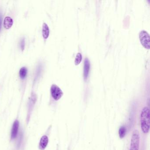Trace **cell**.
I'll return each instance as SVG.
<instances>
[{
  "label": "cell",
  "instance_id": "15",
  "mask_svg": "<svg viewBox=\"0 0 150 150\" xmlns=\"http://www.w3.org/2000/svg\"><path fill=\"white\" fill-rule=\"evenodd\" d=\"M2 15L1 13H0V31L1 30V25H2Z\"/></svg>",
  "mask_w": 150,
  "mask_h": 150
},
{
  "label": "cell",
  "instance_id": "6",
  "mask_svg": "<svg viewBox=\"0 0 150 150\" xmlns=\"http://www.w3.org/2000/svg\"><path fill=\"white\" fill-rule=\"evenodd\" d=\"M48 143V138L46 135L42 136L39 142V148L40 150H44L46 149Z\"/></svg>",
  "mask_w": 150,
  "mask_h": 150
},
{
  "label": "cell",
  "instance_id": "1",
  "mask_svg": "<svg viewBox=\"0 0 150 150\" xmlns=\"http://www.w3.org/2000/svg\"><path fill=\"white\" fill-rule=\"evenodd\" d=\"M150 109L147 107H144L140 114L141 128L144 134H147L150 128Z\"/></svg>",
  "mask_w": 150,
  "mask_h": 150
},
{
  "label": "cell",
  "instance_id": "4",
  "mask_svg": "<svg viewBox=\"0 0 150 150\" xmlns=\"http://www.w3.org/2000/svg\"><path fill=\"white\" fill-rule=\"evenodd\" d=\"M50 91L52 97L55 100H58L60 99L63 95V91L59 87L56 85H52Z\"/></svg>",
  "mask_w": 150,
  "mask_h": 150
},
{
  "label": "cell",
  "instance_id": "9",
  "mask_svg": "<svg viewBox=\"0 0 150 150\" xmlns=\"http://www.w3.org/2000/svg\"><path fill=\"white\" fill-rule=\"evenodd\" d=\"M49 29L48 25L46 22H44L42 25V35L44 38L47 39L49 36Z\"/></svg>",
  "mask_w": 150,
  "mask_h": 150
},
{
  "label": "cell",
  "instance_id": "8",
  "mask_svg": "<svg viewBox=\"0 0 150 150\" xmlns=\"http://www.w3.org/2000/svg\"><path fill=\"white\" fill-rule=\"evenodd\" d=\"M13 21L11 17L6 16L4 19V27L6 29H10L13 24Z\"/></svg>",
  "mask_w": 150,
  "mask_h": 150
},
{
  "label": "cell",
  "instance_id": "3",
  "mask_svg": "<svg viewBox=\"0 0 150 150\" xmlns=\"http://www.w3.org/2000/svg\"><path fill=\"white\" fill-rule=\"evenodd\" d=\"M139 38L142 46L147 49H149L150 46V38L148 33L145 31H141L139 33Z\"/></svg>",
  "mask_w": 150,
  "mask_h": 150
},
{
  "label": "cell",
  "instance_id": "2",
  "mask_svg": "<svg viewBox=\"0 0 150 150\" xmlns=\"http://www.w3.org/2000/svg\"><path fill=\"white\" fill-rule=\"evenodd\" d=\"M140 139L139 131L137 130H135L132 136L130 150H139Z\"/></svg>",
  "mask_w": 150,
  "mask_h": 150
},
{
  "label": "cell",
  "instance_id": "14",
  "mask_svg": "<svg viewBox=\"0 0 150 150\" xmlns=\"http://www.w3.org/2000/svg\"><path fill=\"white\" fill-rule=\"evenodd\" d=\"M25 38H23L21 40L20 42V46L21 48L22 51L24 50V48H25Z\"/></svg>",
  "mask_w": 150,
  "mask_h": 150
},
{
  "label": "cell",
  "instance_id": "12",
  "mask_svg": "<svg viewBox=\"0 0 150 150\" xmlns=\"http://www.w3.org/2000/svg\"><path fill=\"white\" fill-rule=\"evenodd\" d=\"M82 60V55L80 53H78L75 59V64L76 65L80 64Z\"/></svg>",
  "mask_w": 150,
  "mask_h": 150
},
{
  "label": "cell",
  "instance_id": "11",
  "mask_svg": "<svg viewBox=\"0 0 150 150\" xmlns=\"http://www.w3.org/2000/svg\"><path fill=\"white\" fill-rule=\"evenodd\" d=\"M126 128L124 126H121L119 130V135L120 138L122 139L125 136L126 134Z\"/></svg>",
  "mask_w": 150,
  "mask_h": 150
},
{
  "label": "cell",
  "instance_id": "10",
  "mask_svg": "<svg viewBox=\"0 0 150 150\" xmlns=\"http://www.w3.org/2000/svg\"><path fill=\"white\" fill-rule=\"evenodd\" d=\"M27 70L26 67H23L21 68L20 70V76L21 78H24L27 76Z\"/></svg>",
  "mask_w": 150,
  "mask_h": 150
},
{
  "label": "cell",
  "instance_id": "13",
  "mask_svg": "<svg viewBox=\"0 0 150 150\" xmlns=\"http://www.w3.org/2000/svg\"><path fill=\"white\" fill-rule=\"evenodd\" d=\"M41 69H42V66H41V64H39L38 67L37 69L36 72V74H35V78L36 79L39 77V75L41 74Z\"/></svg>",
  "mask_w": 150,
  "mask_h": 150
},
{
  "label": "cell",
  "instance_id": "7",
  "mask_svg": "<svg viewBox=\"0 0 150 150\" xmlns=\"http://www.w3.org/2000/svg\"><path fill=\"white\" fill-rule=\"evenodd\" d=\"M90 69V62L88 58H86L85 60L84 70V76L85 80L88 78Z\"/></svg>",
  "mask_w": 150,
  "mask_h": 150
},
{
  "label": "cell",
  "instance_id": "5",
  "mask_svg": "<svg viewBox=\"0 0 150 150\" xmlns=\"http://www.w3.org/2000/svg\"><path fill=\"white\" fill-rule=\"evenodd\" d=\"M19 121L16 120L13 123L12 129L11 134V138L12 140H14L16 138L19 131Z\"/></svg>",
  "mask_w": 150,
  "mask_h": 150
}]
</instances>
